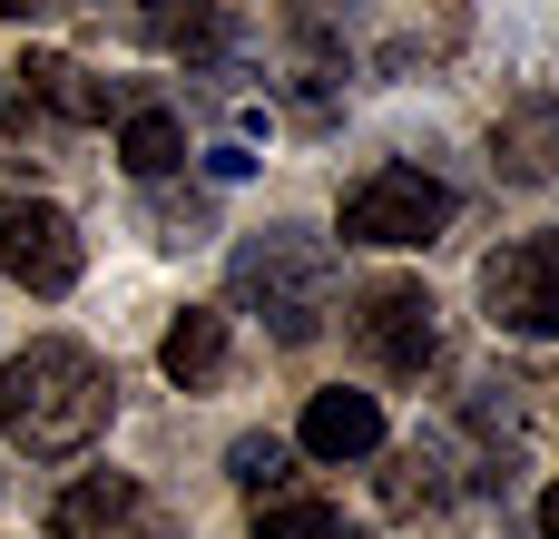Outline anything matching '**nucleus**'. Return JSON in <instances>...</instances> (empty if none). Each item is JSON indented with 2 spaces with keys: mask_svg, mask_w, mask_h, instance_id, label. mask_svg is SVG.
<instances>
[{
  "mask_svg": "<svg viewBox=\"0 0 559 539\" xmlns=\"http://www.w3.org/2000/svg\"><path fill=\"white\" fill-rule=\"evenodd\" d=\"M108 412H118V373L69 334H39L29 354L0 363V432L29 462H79L108 432Z\"/></svg>",
  "mask_w": 559,
  "mask_h": 539,
  "instance_id": "f257e3e1",
  "label": "nucleus"
},
{
  "mask_svg": "<svg viewBox=\"0 0 559 539\" xmlns=\"http://www.w3.org/2000/svg\"><path fill=\"white\" fill-rule=\"evenodd\" d=\"M324 295H334V255L295 226H265L236 245V304L275 334V344H314L324 334Z\"/></svg>",
  "mask_w": 559,
  "mask_h": 539,
  "instance_id": "f03ea898",
  "label": "nucleus"
},
{
  "mask_svg": "<svg viewBox=\"0 0 559 539\" xmlns=\"http://www.w3.org/2000/svg\"><path fill=\"white\" fill-rule=\"evenodd\" d=\"M452 226V187L432 167H373L344 196V245H432Z\"/></svg>",
  "mask_w": 559,
  "mask_h": 539,
  "instance_id": "7ed1b4c3",
  "label": "nucleus"
},
{
  "mask_svg": "<svg viewBox=\"0 0 559 539\" xmlns=\"http://www.w3.org/2000/svg\"><path fill=\"white\" fill-rule=\"evenodd\" d=\"M481 314L521 344H550L559 334V236H511L491 265H481Z\"/></svg>",
  "mask_w": 559,
  "mask_h": 539,
  "instance_id": "20e7f679",
  "label": "nucleus"
},
{
  "mask_svg": "<svg viewBox=\"0 0 559 539\" xmlns=\"http://www.w3.org/2000/svg\"><path fill=\"white\" fill-rule=\"evenodd\" d=\"M79 265H88V245H79L69 206H49V196H0V275H10V285L69 295Z\"/></svg>",
  "mask_w": 559,
  "mask_h": 539,
  "instance_id": "39448f33",
  "label": "nucleus"
},
{
  "mask_svg": "<svg viewBox=\"0 0 559 539\" xmlns=\"http://www.w3.org/2000/svg\"><path fill=\"white\" fill-rule=\"evenodd\" d=\"M354 344L383 363V373H432V354H442V304L423 295V285H364L354 295Z\"/></svg>",
  "mask_w": 559,
  "mask_h": 539,
  "instance_id": "423d86ee",
  "label": "nucleus"
},
{
  "mask_svg": "<svg viewBox=\"0 0 559 539\" xmlns=\"http://www.w3.org/2000/svg\"><path fill=\"white\" fill-rule=\"evenodd\" d=\"M147 530V491L128 471H88L49 501V539H138Z\"/></svg>",
  "mask_w": 559,
  "mask_h": 539,
  "instance_id": "0eeeda50",
  "label": "nucleus"
},
{
  "mask_svg": "<svg viewBox=\"0 0 559 539\" xmlns=\"http://www.w3.org/2000/svg\"><path fill=\"white\" fill-rule=\"evenodd\" d=\"M295 452H314V462H373L383 452V403L373 393H314L305 403V422H295Z\"/></svg>",
  "mask_w": 559,
  "mask_h": 539,
  "instance_id": "6e6552de",
  "label": "nucleus"
},
{
  "mask_svg": "<svg viewBox=\"0 0 559 539\" xmlns=\"http://www.w3.org/2000/svg\"><path fill=\"white\" fill-rule=\"evenodd\" d=\"M20 108H49L59 128H88V118H108L118 98H108V79H88L79 59H49V49H29V59H20Z\"/></svg>",
  "mask_w": 559,
  "mask_h": 539,
  "instance_id": "1a4fd4ad",
  "label": "nucleus"
},
{
  "mask_svg": "<svg viewBox=\"0 0 559 539\" xmlns=\"http://www.w3.org/2000/svg\"><path fill=\"white\" fill-rule=\"evenodd\" d=\"M157 373H167L177 393L226 383V314H216V304H187V314L167 324V344H157Z\"/></svg>",
  "mask_w": 559,
  "mask_h": 539,
  "instance_id": "9d476101",
  "label": "nucleus"
},
{
  "mask_svg": "<svg viewBox=\"0 0 559 539\" xmlns=\"http://www.w3.org/2000/svg\"><path fill=\"white\" fill-rule=\"evenodd\" d=\"M491 147H501V167H511L521 187H540V177L559 167V108L550 98H521V108L491 128Z\"/></svg>",
  "mask_w": 559,
  "mask_h": 539,
  "instance_id": "9b49d317",
  "label": "nucleus"
},
{
  "mask_svg": "<svg viewBox=\"0 0 559 539\" xmlns=\"http://www.w3.org/2000/svg\"><path fill=\"white\" fill-rule=\"evenodd\" d=\"M118 167L147 177V187L177 177V167H187V128H177L167 108H128V118H118Z\"/></svg>",
  "mask_w": 559,
  "mask_h": 539,
  "instance_id": "f8f14e48",
  "label": "nucleus"
},
{
  "mask_svg": "<svg viewBox=\"0 0 559 539\" xmlns=\"http://www.w3.org/2000/svg\"><path fill=\"white\" fill-rule=\"evenodd\" d=\"M255 539H354V530H344L334 501H314V491H275V501H255Z\"/></svg>",
  "mask_w": 559,
  "mask_h": 539,
  "instance_id": "ddd939ff",
  "label": "nucleus"
},
{
  "mask_svg": "<svg viewBox=\"0 0 559 539\" xmlns=\"http://www.w3.org/2000/svg\"><path fill=\"white\" fill-rule=\"evenodd\" d=\"M226 471H236V491H246V501H275V491H285V471H295V442L246 432V442L226 452Z\"/></svg>",
  "mask_w": 559,
  "mask_h": 539,
  "instance_id": "4468645a",
  "label": "nucleus"
},
{
  "mask_svg": "<svg viewBox=\"0 0 559 539\" xmlns=\"http://www.w3.org/2000/svg\"><path fill=\"white\" fill-rule=\"evenodd\" d=\"M452 491V471H442V442H413V452H393V471H383V501L393 511H423V501H442Z\"/></svg>",
  "mask_w": 559,
  "mask_h": 539,
  "instance_id": "2eb2a0df",
  "label": "nucleus"
},
{
  "mask_svg": "<svg viewBox=\"0 0 559 539\" xmlns=\"http://www.w3.org/2000/svg\"><path fill=\"white\" fill-rule=\"evenodd\" d=\"M540 539H559V481H550V501H540Z\"/></svg>",
  "mask_w": 559,
  "mask_h": 539,
  "instance_id": "dca6fc26",
  "label": "nucleus"
}]
</instances>
